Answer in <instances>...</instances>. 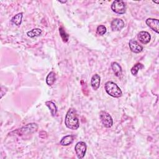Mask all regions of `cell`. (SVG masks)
Masks as SVG:
<instances>
[{
  "label": "cell",
  "mask_w": 159,
  "mask_h": 159,
  "mask_svg": "<svg viewBox=\"0 0 159 159\" xmlns=\"http://www.w3.org/2000/svg\"><path fill=\"white\" fill-rule=\"evenodd\" d=\"M65 124L70 129L76 130L78 129L80 126L79 119L76 112L73 108H70L67 111L65 119Z\"/></svg>",
  "instance_id": "cell-1"
},
{
  "label": "cell",
  "mask_w": 159,
  "mask_h": 159,
  "mask_svg": "<svg viewBox=\"0 0 159 159\" xmlns=\"http://www.w3.org/2000/svg\"><path fill=\"white\" fill-rule=\"evenodd\" d=\"M104 89L106 93L113 98H120L122 94L120 88L112 81H107L104 84Z\"/></svg>",
  "instance_id": "cell-2"
},
{
  "label": "cell",
  "mask_w": 159,
  "mask_h": 159,
  "mask_svg": "<svg viewBox=\"0 0 159 159\" xmlns=\"http://www.w3.org/2000/svg\"><path fill=\"white\" fill-rule=\"evenodd\" d=\"M111 9L115 13L118 14H123L125 12V3L122 0H116L111 4Z\"/></svg>",
  "instance_id": "cell-3"
},
{
  "label": "cell",
  "mask_w": 159,
  "mask_h": 159,
  "mask_svg": "<svg viewBox=\"0 0 159 159\" xmlns=\"http://www.w3.org/2000/svg\"><path fill=\"white\" fill-rule=\"evenodd\" d=\"M37 129H38V125L37 124L30 123L21 127L20 129H17L16 131V132H17L19 135H22L25 134H29V133L30 134V133L36 132Z\"/></svg>",
  "instance_id": "cell-4"
},
{
  "label": "cell",
  "mask_w": 159,
  "mask_h": 159,
  "mask_svg": "<svg viewBox=\"0 0 159 159\" xmlns=\"http://www.w3.org/2000/svg\"><path fill=\"white\" fill-rule=\"evenodd\" d=\"M99 117L103 124L106 128L111 127L113 125V120L111 115L104 111H101L99 112Z\"/></svg>",
  "instance_id": "cell-5"
},
{
  "label": "cell",
  "mask_w": 159,
  "mask_h": 159,
  "mask_svg": "<svg viewBox=\"0 0 159 159\" xmlns=\"http://www.w3.org/2000/svg\"><path fill=\"white\" fill-rule=\"evenodd\" d=\"M86 148L87 146L84 142H79L76 144L75 147V150L78 158L81 159L84 157L86 152Z\"/></svg>",
  "instance_id": "cell-6"
},
{
  "label": "cell",
  "mask_w": 159,
  "mask_h": 159,
  "mask_svg": "<svg viewBox=\"0 0 159 159\" xmlns=\"http://www.w3.org/2000/svg\"><path fill=\"white\" fill-rule=\"evenodd\" d=\"M125 26L124 22L120 19H114L111 23V27L113 31H119Z\"/></svg>",
  "instance_id": "cell-7"
},
{
  "label": "cell",
  "mask_w": 159,
  "mask_h": 159,
  "mask_svg": "<svg viewBox=\"0 0 159 159\" xmlns=\"http://www.w3.org/2000/svg\"><path fill=\"white\" fill-rule=\"evenodd\" d=\"M129 46L130 50L132 52L135 53H140L143 50L142 46L140 45L136 40H135L134 39H131L129 40Z\"/></svg>",
  "instance_id": "cell-8"
},
{
  "label": "cell",
  "mask_w": 159,
  "mask_h": 159,
  "mask_svg": "<svg viewBox=\"0 0 159 159\" xmlns=\"http://www.w3.org/2000/svg\"><path fill=\"white\" fill-rule=\"evenodd\" d=\"M137 38L142 43L147 44L150 41L151 36L148 32L141 31L138 34Z\"/></svg>",
  "instance_id": "cell-9"
},
{
  "label": "cell",
  "mask_w": 159,
  "mask_h": 159,
  "mask_svg": "<svg viewBox=\"0 0 159 159\" xmlns=\"http://www.w3.org/2000/svg\"><path fill=\"white\" fill-rule=\"evenodd\" d=\"M146 24L153 31L158 34V24L159 20L157 19L153 18H148L145 21Z\"/></svg>",
  "instance_id": "cell-10"
},
{
  "label": "cell",
  "mask_w": 159,
  "mask_h": 159,
  "mask_svg": "<svg viewBox=\"0 0 159 159\" xmlns=\"http://www.w3.org/2000/svg\"><path fill=\"white\" fill-rule=\"evenodd\" d=\"M101 78L99 75L95 74L94 75L91 80V85L94 90H97L100 86Z\"/></svg>",
  "instance_id": "cell-11"
},
{
  "label": "cell",
  "mask_w": 159,
  "mask_h": 159,
  "mask_svg": "<svg viewBox=\"0 0 159 159\" xmlns=\"http://www.w3.org/2000/svg\"><path fill=\"white\" fill-rule=\"evenodd\" d=\"M111 68H112V70L114 75L116 76L119 77L122 75V68L118 63H117L116 61L112 62L111 63Z\"/></svg>",
  "instance_id": "cell-12"
},
{
  "label": "cell",
  "mask_w": 159,
  "mask_h": 159,
  "mask_svg": "<svg viewBox=\"0 0 159 159\" xmlns=\"http://www.w3.org/2000/svg\"><path fill=\"white\" fill-rule=\"evenodd\" d=\"M45 104L48 107L52 116H56L57 114V107L56 104L52 101H47Z\"/></svg>",
  "instance_id": "cell-13"
},
{
  "label": "cell",
  "mask_w": 159,
  "mask_h": 159,
  "mask_svg": "<svg viewBox=\"0 0 159 159\" xmlns=\"http://www.w3.org/2000/svg\"><path fill=\"white\" fill-rule=\"evenodd\" d=\"M74 140V136L72 135H68L63 137L60 140V145L62 146H67L73 143Z\"/></svg>",
  "instance_id": "cell-14"
},
{
  "label": "cell",
  "mask_w": 159,
  "mask_h": 159,
  "mask_svg": "<svg viewBox=\"0 0 159 159\" xmlns=\"http://www.w3.org/2000/svg\"><path fill=\"white\" fill-rule=\"evenodd\" d=\"M56 80V74L55 72L53 71H50L47 78H46V83L47 84V85L48 86H52L54 84V83L55 82Z\"/></svg>",
  "instance_id": "cell-15"
},
{
  "label": "cell",
  "mask_w": 159,
  "mask_h": 159,
  "mask_svg": "<svg viewBox=\"0 0 159 159\" xmlns=\"http://www.w3.org/2000/svg\"><path fill=\"white\" fill-rule=\"evenodd\" d=\"M22 16H23V13H18L17 14L15 15L12 19H11V22L15 24L16 25L18 26L21 24L22 22Z\"/></svg>",
  "instance_id": "cell-16"
},
{
  "label": "cell",
  "mask_w": 159,
  "mask_h": 159,
  "mask_svg": "<svg viewBox=\"0 0 159 159\" xmlns=\"http://www.w3.org/2000/svg\"><path fill=\"white\" fill-rule=\"evenodd\" d=\"M41 34H42V30L40 29H38V28L32 29L31 30L27 32V36L29 37H31V38H33L35 37H38V36L40 35Z\"/></svg>",
  "instance_id": "cell-17"
},
{
  "label": "cell",
  "mask_w": 159,
  "mask_h": 159,
  "mask_svg": "<svg viewBox=\"0 0 159 159\" xmlns=\"http://www.w3.org/2000/svg\"><path fill=\"white\" fill-rule=\"evenodd\" d=\"M143 67H144V66H143V64H142V63H136L135 65H134V66L131 68V70H130L132 74L133 75H134V76L137 75V74L139 70H140V69H142Z\"/></svg>",
  "instance_id": "cell-18"
},
{
  "label": "cell",
  "mask_w": 159,
  "mask_h": 159,
  "mask_svg": "<svg viewBox=\"0 0 159 159\" xmlns=\"http://www.w3.org/2000/svg\"><path fill=\"white\" fill-rule=\"evenodd\" d=\"M59 32H60V36H61V37L63 40V41L64 42H67L68 41V39H69V35L65 31L63 27H60L59 28Z\"/></svg>",
  "instance_id": "cell-19"
},
{
  "label": "cell",
  "mask_w": 159,
  "mask_h": 159,
  "mask_svg": "<svg viewBox=\"0 0 159 159\" xmlns=\"http://www.w3.org/2000/svg\"><path fill=\"white\" fill-rule=\"evenodd\" d=\"M96 32L99 35H103L106 32V27L103 25H99L97 27Z\"/></svg>",
  "instance_id": "cell-20"
},
{
  "label": "cell",
  "mask_w": 159,
  "mask_h": 159,
  "mask_svg": "<svg viewBox=\"0 0 159 159\" xmlns=\"http://www.w3.org/2000/svg\"><path fill=\"white\" fill-rule=\"evenodd\" d=\"M60 2H61V3H65V2H66L67 1H59Z\"/></svg>",
  "instance_id": "cell-21"
}]
</instances>
